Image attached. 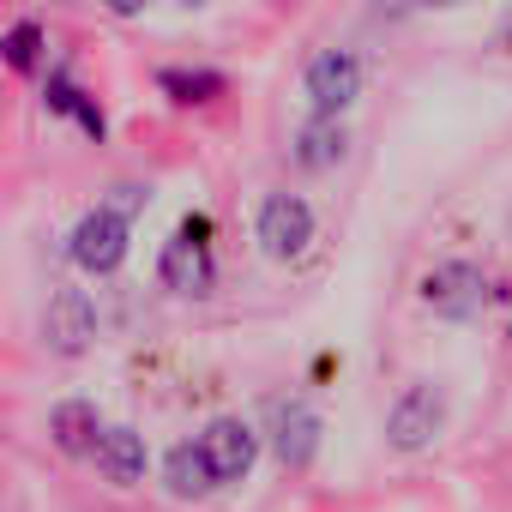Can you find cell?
<instances>
[{"mask_svg": "<svg viewBox=\"0 0 512 512\" xmlns=\"http://www.w3.org/2000/svg\"><path fill=\"white\" fill-rule=\"evenodd\" d=\"M49 434H55V446H61L67 458H91V446H97V434H103V416H97V404L67 398V404H55Z\"/></svg>", "mask_w": 512, "mask_h": 512, "instance_id": "11", "label": "cell"}, {"mask_svg": "<svg viewBox=\"0 0 512 512\" xmlns=\"http://www.w3.org/2000/svg\"><path fill=\"white\" fill-rule=\"evenodd\" d=\"M163 488H169L175 500H205V494L217 488V476H211V464H205L199 440L169 446V458H163Z\"/></svg>", "mask_w": 512, "mask_h": 512, "instance_id": "12", "label": "cell"}, {"mask_svg": "<svg viewBox=\"0 0 512 512\" xmlns=\"http://www.w3.org/2000/svg\"><path fill=\"white\" fill-rule=\"evenodd\" d=\"M43 43H49V37H43V25H37V19H19L7 37H0V61H7L13 73H37Z\"/></svg>", "mask_w": 512, "mask_h": 512, "instance_id": "15", "label": "cell"}, {"mask_svg": "<svg viewBox=\"0 0 512 512\" xmlns=\"http://www.w3.org/2000/svg\"><path fill=\"white\" fill-rule=\"evenodd\" d=\"M151 205V187H139V181H121V187H109V199H103V211L109 217H121L127 229H133V217Z\"/></svg>", "mask_w": 512, "mask_h": 512, "instance_id": "16", "label": "cell"}, {"mask_svg": "<svg viewBox=\"0 0 512 512\" xmlns=\"http://www.w3.org/2000/svg\"><path fill=\"white\" fill-rule=\"evenodd\" d=\"M91 458H97V476L115 482V488H139L145 482V464H151L139 428H103L97 446H91Z\"/></svg>", "mask_w": 512, "mask_h": 512, "instance_id": "10", "label": "cell"}, {"mask_svg": "<svg viewBox=\"0 0 512 512\" xmlns=\"http://www.w3.org/2000/svg\"><path fill=\"white\" fill-rule=\"evenodd\" d=\"M73 121H79V127H85L91 139H103V133H109V121H103V109H97V97H91V91L79 97V109H73Z\"/></svg>", "mask_w": 512, "mask_h": 512, "instance_id": "18", "label": "cell"}, {"mask_svg": "<svg viewBox=\"0 0 512 512\" xmlns=\"http://www.w3.org/2000/svg\"><path fill=\"white\" fill-rule=\"evenodd\" d=\"M157 91H163L169 103H217V97L229 91V79L211 73V67H163V73H157Z\"/></svg>", "mask_w": 512, "mask_h": 512, "instance_id": "14", "label": "cell"}, {"mask_svg": "<svg viewBox=\"0 0 512 512\" xmlns=\"http://www.w3.org/2000/svg\"><path fill=\"white\" fill-rule=\"evenodd\" d=\"M79 97H85V91H79V85H73L67 73H49V91H43L49 115H73V109H79Z\"/></svg>", "mask_w": 512, "mask_h": 512, "instance_id": "17", "label": "cell"}, {"mask_svg": "<svg viewBox=\"0 0 512 512\" xmlns=\"http://www.w3.org/2000/svg\"><path fill=\"white\" fill-rule=\"evenodd\" d=\"M344 151H350V127H344V121L314 115V121L296 133V163H302V169H332V163H344Z\"/></svg>", "mask_w": 512, "mask_h": 512, "instance_id": "13", "label": "cell"}, {"mask_svg": "<svg viewBox=\"0 0 512 512\" xmlns=\"http://www.w3.org/2000/svg\"><path fill=\"white\" fill-rule=\"evenodd\" d=\"M506 338H512V332H506Z\"/></svg>", "mask_w": 512, "mask_h": 512, "instance_id": "19", "label": "cell"}, {"mask_svg": "<svg viewBox=\"0 0 512 512\" xmlns=\"http://www.w3.org/2000/svg\"><path fill=\"white\" fill-rule=\"evenodd\" d=\"M199 452H205L217 488H223V482H247L253 458H260V434H253L241 416H217V422L199 434Z\"/></svg>", "mask_w": 512, "mask_h": 512, "instance_id": "6", "label": "cell"}, {"mask_svg": "<svg viewBox=\"0 0 512 512\" xmlns=\"http://www.w3.org/2000/svg\"><path fill=\"white\" fill-rule=\"evenodd\" d=\"M272 452L284 470H308L320 452V416L302 398H278L272 404Z\"/></svg>", "mask_w": 512, "mask_h": 512, "instance_id": "9", "label": "cell"}, {"mask_svg": "<svg viewBox=\"0 0 512 512\" xmlns=\"http://www.w3.org/2000/svg\"><path fill=\"white\" fill-rule=\"evenodd\" d=\"M127 241H133V229L97 205V211H85V217L73 223V235H67V253H73V266H79V272H91V278H109V272H121V260H127Z\"/></svg>", "mask_w": 512, "mask_h": 512, "instance_id": "4", "label": "cell"}, {"mask_svg": "<svg viewBox=\"0 0 512 512\" xmlns=\"http://www.w3.org/2000/svg\"><path fill=\"white\" fill-rule=\"evenodd\" d=\"M440 428H446V392H440L434 380L404 386L398 404L386 410V440H392L398 452H428V446L440 440Z\"/></svg>", "mask_w": 512, "mask_h": 512, "instance_id": "1", "label": "cell"}, {"mask_svg": "<svg viewBox=\"0 0 512 512\" xmlns=\"http://www.w3.org/2000/svg\"><path fill=\"white\" fill-rule=\"evenodd\" d=\"M157 278H163V290H175V296H211V284H217V266H211V247L205 241H187L181 229L163 241V253H157Z\"/></svg>", "mask_w": 512, "mask_h": 512, "instance_id": "8", "label": "cell"}, {"mask_svg": "<svg viewBox=\"0 0 512 512\" xmlns=\"http://www.w3.org/2000/svg\"><path fill=\"white\" fill-rule=\"evenodd\" d=\"M253 235H260L266 260H302L308 241H314V205L302 193H266L260 199V223H253Z\"/></svg>", "mask_w": 512, "mask_h": 512, "instance_id": "2", "label": "cell"}, {"mask_svg": "<svg viewBox=\"0 0 512 512\" xmlns=\"http://www.w3.org/2000/svg\"><path fill=\"white\" fill-rule=\"evenodd\" d=\"M97 338V308L85 290H55L49 308H43V344L55 356H85Z\"/></svg>", "mask_w": 512, "mask_h": 512, "instance_id": "7", "label": "cell"}, {"mask_svg": "<svg viewBox=\"0 0 512 512\" xmlns=\"http://www.w3.org/2000/svg\"><path fill=\"white\" fill-rule=\"evenodd\" d=\"M302 91H308L314 115L344 121V109L362 97V61H356L350 49H320V55L308 61V73H302Z\"/></svg>", "mask_w": 512, "mask_h": 512, "instance_id": "3", "label": "cell"}, {"mask_svg": "<svg viewBox=\"0 0 512 512\" xmlns=\"http://www.w3.org/2000/svg\"><path fill=\"white\" fill-rule=\"evenodd\" d=\"M482 302H488V278L470 260H446L422 278V308L440 314V320H470Z\"/></svg>", "mask_w": 512, "mask_h": 512, "instance_id": "5", "label": "cell"}]
</instances>
